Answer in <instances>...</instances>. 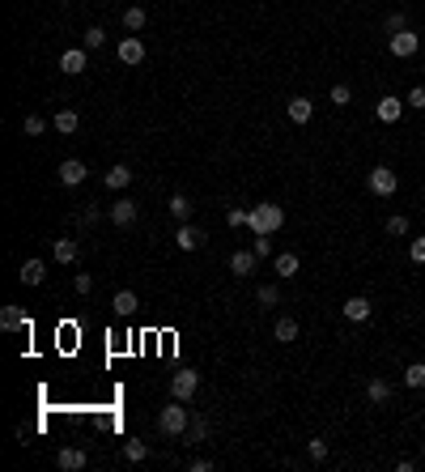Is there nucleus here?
<instances>
[{
  "label": "nucleus",
  "instance_id": "obj_1",
  "mask_svg": "<svg viewBox=\"0 0 425 472\" xmlns=\"http://www.w3.org/2000/svg\"><path fill=\"white\" fill-rule=\"evenodd\" d=\"M281 226H285L281 205H251V213H247V230L251 234H277Z\"/></svg>",
  "mask_w": 425,
  "mask_h": 472
},
{
  "label": "nucleus",
  "instance_id": "obj_2",
  "mask_svg": "<svg viewBox=\"0 0 425 472\" xmlns=\"http://www.w3.org/2000/svg\"><path fill=\"white\" fill-rule=\"evenodd\" d=\"M187 426H191V417H187L183 400H170V404H162V413H158V430H162V434L179 438V434H187Z\"/></svg>",
  "mask_w": 425,
  "mask_h": 472
},
{
  "label": "nucleus",
  "instance_id": "obj_3",
  "mask_svg": "<svg viewBox=\"0 0 425 472\" xmlns=\"http://www.w3.org/2000/svg\"><path fill=\"white\" fill-rule=\"evenodd\" d=\"M417 47H421V34H413L408 26H404V30H395V34H387V52H391L395 60L417 56Z\"/></svg>",
  "mask_w": 425,
  "mask_h": 472
},
{
  "label": "nucleus",
  "instance_id": "obj_4",
  "mask_svg": "<svg viewBox=\"0 0 425 472\" xmlns=\"http://www.w3.org/2000/svg\"><path fill=\"white\" fill-rule=\"evenodd\" d=\"M395 187H400V175L391 166H374L370 170V192L374 196H395Z\"/></svg>",
  "mask_w": 425,
  "mask_h": 472
},
{
  "label": "nucleus",
  "instance_id": "obj_5",
  "mask_svg": "<svg viewBox=\"0 0 425 472\" xmlns=\"http://www.w3.org/2000/svg\"><path fill=\"white\" fill-rule=\"evenodd\" d=\"M196 387H200V375H196V370H179V375L170 379V396H174V400H191Z\"/></svg>",
  "mask_w": 425,
  "mask_h": 472
},
{
  "label": "nucleus",
  "instance_id": "obj_6",
  "mask_svg": "<svg viewBox=\"0 0 425 472\" xmlns=\"http://www.w3.org/2000/svg\"><path fill=\"white\" fill-rule=\"evenodd\" d=\"M205 230L200 226H191V221H183L179 226V234H174V247H179V252H200V247H205Z\"/></svg>",
  "mask_w": 425,
  "mask_h": 472
},
{
  "label": "nucleus",
  "instance_id": "obj_7",
  "mask_svg": "<svg viewBox=\"0 0 425 472\" xmlns=\"http://www.w3.org/2000/svg\"><path fill=\"white\" fill-rule=\"evenodd\" d=\"M0 328L5 332H30V315L9 302V307H0Z\"/></svg>",
  "mask_w": 425,
  "mask_h": 472
},
{
  "label": "nucleus",
  "instance_id": "obj_8",
  "mask_svg": "<svg viewBox=\"0 0 425 472\" xmlns=\"http://www.w3.org/2000/svg\"><path fill=\"white\" fill-rule=\"evenodd\" d=\"M115 56L132 68V64H141V60H145V43H141L136 34H123V39H119V47H115Z\"/></svg>",
  "mask_w": 425,
  "mask_h": 472
},
{
  "label": "nucleus",
  "instance_id": "obj_9",
  "mask_svg": "<svg viewBox=\"0 0 425 472\" xmlns=\"http://www.w3.org/2000/svg\"><path fill=\"white\" fill-rule=\"evenodd\" d=\"M85 68H90V52H85V47H72V52L60 56V72H68V77H81Z\"/></svg>",
  "mask_w": 425,
  "mask_h": 472
},
{
  "label": "nucleus",
  "instance_id": "obj_10",
  "mask_svg": "<svg viewBox=\"0 0 425 472\" xmlns=\"http://www.w3.org/2000/svg\"><path fill=\"white\" fill-rule=\"evenodd\" d=\"M56 468L60 472H81L85 468V451H81V447H60V451H56Z\"/></svg>",
  "mask_w": 425,
  "mask_h": 472
},
{
  "label": "nucleus",
  "instance_id": "obj_11",
  "mask_svg": "<svg viewBox=\"0 0 425 472\" xmlns=\"http://www.w3.org/2000/svg\"><path fill=\"white\" fill-rule=\"evenodd\" d=\"M85 175H90V170H85V162H81V158H68V162H60V183H64V187H77V183H85Z\"/></svg>",
  "mask_w": 425,
  "mask_h": 472
},
{
  "label": "nucleus",
  "instance_id": "obj_12",
  "mask_svg": "<svg viewBox=\"0 0 425 472\" xmlns=\"http://www.w3.org/2000/svg\"><path fill=\"white\" fill-rule=\"evenodd\" d=\"M111 311H115L119 319H128V315H136V311H141V298H136L132 289H119V294L111 298Z\"/></svg>",
  "mask_w": 425,
  "mask_h": 472
},
{
  "label": "nucleus",
  "instance_id": "obj_13",
  "mask_svg": "<svg viewBox=\"0 0 425 472\" xmlns=\"http://www.w3.org/2000/svg\"><path fill=\"white\" fill-rule=\"evenodd\" d=\"M404 107H408V103H400L395 94H383V98H379V107H374V115H379L383 123H395V119H400V111H404Z\"/></svg>",
  "mask_w": 425,
  "mask_h": 472
},
{
  "label": "nucleus",
  "instance_id": "obj_14",
  "mask_svg": "<svg viewBox=\"0 0 425 472\" xmlns=\"http://www.w3.org/2000/svg\"><path fill=\"white\" fill-rule=\"evenodd\" d=\"M340 311H344V319H353V324H366L374 307H370V298H362V294H357V298H349V302H344Z\"/></svg>",
  "mask_w": 425,
  "mask_h": 472
},
{
  "label": "nucleus",
  "instance_id": "obj_15",
  "mask_svg": "<svg viewBox=\"0 0 425 472\" xmlns=\"http://www.w3.org/2000/svg\"><path fill=\"white\" fill-rule=\"evenodd\" d=\"M285 115H289L293 123H311V115H315V103H311V98H302V94H298V98H289Z\"/></svg>",
  "mask_w": 425,
  "mask_h": 472
},
{
  "label": "nucleus",
  "instance_id": "obj_16",
  "mask_svg": "<svg viewBox=\"0 0 425 472\" xmlns=\"http://www.w3.org/2000/svg\"><path fill=\"white\" fill-rule=\"evenodd\" d=\"M256 264H260L256 252H234V256H230V272H234V277H251Z\"/></svg>",
  "mask_w": 425,
  "mask_h": 472
},
{
  "label": "nucleus",
  "instance_id": "obj_17",
  "mask_svg": "<svg viewBox=\"0 0 425 472\" xmlns=\"http://www.w3.org/2000/svg\"><path fill=\"white\" fill-rule=\"evenodd\" d=\"M52 256H56L60 264H77L81 247H77V238H56V243H52Z\"/></svg>",
  "mask_w": 425,
  "mask_h": 472
},
{
  "label": "nucleus",
  "instance_id": "obj_18",
  "mask_svg": "<svg viewBox=\"0 0 425 472\" xmlns=\"http://www.w3.org/2000/svg\"><path fill=\"white\" fill-rule=\"evenodd\" d=\"M111 221H115V226H132V221H136V205L128 201V196L111 205Z\"/></svg>",
  "mask_w": 425,
  "mask_h": 472
},
{
  "label": "nucleus",
  "instance_id": "obj_19",
  "mask_svg": "<svg viewBox=\"0 0 425 472\" xmlns=\"http://www.w3.org/2000/svg\"><path fill=\"white\" fill-rule=\"evenodd\" d=\"M17 277H21V285H43V277H47V264H43V260H26Z\"/></svg>",
  "mask_w": 425,
  "mask_h": 472
},
{
  "label": "nucleus",
  "instance_id": "obj_20",
  "mask_svg": "<svg viewBox=\"0 0 425 472\" xmlns=\"http://www.w3.org/2000/svg\"><path fill=\"white\" fill-rule=\"evenodd\" d=\"M103 183H107L111 192H123V187H128V183H132V170H128V166H123V162H119V166H111V170H107V175H103Z\"/></svg>",
  "mask_w": 425,
  "mask_h": 472
},
{
  "label": "nucleus",
  "instance_id": "obj_21",
  "mask_svg": "<svg viewBox=\"0 0 425 472\" xmlns=\"http://www.w3.org/2000/svg\"><path fill=\"white\" fill-rule=\"evenodd\" d=\"M366 400H370V404H387V400H391V383H387V379H370V383H366Z\"/></svg>",
  "mask_w": 425,
  "mask_h": 472
},
{
  "label": "nucleus",
  "instance_id": "obj_22",
  "mask_svg": "<svg viewBox=\"0 0 425 472\" xmlns=\"http://www.w3.org/2000/svg\"><path fill=\"white\" fill-rule=\"evenodd\" d=\"M272 336H277L281 345L298 340V319H293V315H281V319H277V328H272Z\"/></svg>",
  "mask_w": 425,
  "mask_h": 472
},
{
  "label": "nucleus",
  "instance_id": "obj_23",
  "mask_svg": "<svg viewBox=\"0 0 425 472\" xmlns=\"http://www.w3.org/2000/svg\"><path fill=\"white\" fill-rule=\"evenodd\" d=\"M77 123H81V115H77V111H56V119H52V128L68 136V132H77Z\"/></svg>",
  "mask_w": 425,
  "mask_h": 472
},
{
  "label": "nucleus",
  "instance_id": "obj_24",
  "mask_svg": "<svg viewBox=\"0 0 425 472\" xmlns=\"http://www.w3.org/2000/svg\"><path fill=\"white\" fill-rule=\"evenodd\" d=\"M145 21H149V13L141 9V5H132V9H123V30H145Z\"/></svg>",
  "mask_w": 425,
  "mask_h": 472
},
{
  "label": "nucleus",
  "instance_id": "obj_25",
  "mask_svg": "<svg viewBox=\"0 0 425 472\" xmlns=\"http://www.w3.org/2000/svg\"><path fill=\"white\" fill-rule=\"evenodd\" d=\"M123 460H128V464H145L149 460V447L141 438H128V442H123Z\"/></svg>",
  "mask_w": 425,
  "mask_h": 472
},
{
  "label": "nucleus",
  "instance_id": "obj_26",
  "mask_svg": "<svg viewBox=\"0 0 425 472\" xmlns=\"http://www.w3.org/2000/svg\"><path fill=\"white\" fill-rule=\"evenodd\" d=\"M166 209H170V217L191 221V201H187V196H170V201H166Z\"/></svg>",
  "mask_w": 425,
  "mask_h": 472
},
{
  "label": "nucleus",
  "instance_id": "obj_27",
  "mask_svg": "<svg viewBox=\"0 0 425 472\" xmlns=\"http://www.w3.org/2000/svg\"><path fill=\"white\" fill-rule=\"evenodd\" d=\"M272 268H277V277H298V256L293 252H281Z\"/></svg>",
  "mask_w": 425,
  "mask_h": 472
},
{
  "label": "nucleus",
  "instance_id": "obj_28",
  "mask_svg": "<svg viewBox=\"0 0 425 472\" xmlns=\"http://www.w3.org/2000/svg\"><path fill=\"white\" fill-rule=\"evenodd\" d=\"M103 43H107V30H103V26H90V30L81 34V47H85V52H98Z\"/></svg>",
  "mask_w": 425,
  "mask_h": 472
},
{
  "label": "nucleus",
  "instance_id": "obj_29",
  "mask_svg": "<svg viewBox=\"0 0 425 472\" xmlns=\"http://www.w3.org/2000/svg\"><path fill=\"white\" fill-rule=\"evenodd\" d=\"M256 302H260V307H277V302H281V289H277V285H260Z\"/></svg>",
  "mask_w": 425,
  "mask_h": 472
},
{
  "label": "nucleus",
  "instance_id": "obj_30",
  "mask_svg": "<svg viewBox=\"0 0 425 472\" xmlns=\"http://www.w3.org/2000/svg\"><path fill=\"white\" fill-rule=\"evenodd\" d=\"M251 252H256L260 260H268V256H272V234H251Z\"/></svg>",
  "mask_w": 425,
  "mask_h": 472
},
{
  "label": "nucleus",
  "instance_id": "obj_31",
  "mask_svg": "<svg viewBox=\"0 0 425 472\" xmlns=\"http://www.w3.org/2000/svg\"><path fill=\"white\" fill-rule=\"evenodd\" d=\"M404 383H408V387H425V362H413V366L404 370Z\"/></svg>",
  "mask_w": 425,
  "mask_h": 472
},
{
  "label": "nucleus",
  "instance_id": "obj_32",
  "mask_svg": "<svg viewBox=\"0 0 425 472\" xmlns=\"http://www.w3.org/2000/svg\"><path fill=\"white\" fill-rule=\"evenodd\" d=\"M387 234H395V238H404V234H408V217H404V213H395V217H387Z\"/></svg>",
  "mask_w": 425,
  "mask_h": 472
},
{
  "label": "nucleus",
  "instance_id": "obj_33",
  "mask_svg": "<svg viewBox=\"0 0 425 472\" xmlns=\"http://www.w3.org/2000/svg\"><path fill=\"white\" fill-rule=\"evenodd\" d=\"M43 128H47L43 115H26V119H21V132H26V136H43Z\"/></svg>",
  "mask_w": 425,
  "mask_h": 472
},
{
  "label": "nucleus",
  "instance_id": "obj_34",
  "mask_svg": "<svg viewBox=\"0 0 425 472\" xmlns=\"http://www.w3.org/2000/svg\"><path fill=\"white\" fill-rule=\"evenodd\" d=\"M205 438H209V421H200V417H196L191 426H187V442H205Z\"/></svg>",
  "mask_w": 425,
  "mask_h": 472
},
{
  "label": "nucleus",
  "instance_id": "obj_35",
  "mask_svg": "<svg viewBox=\"0 0 425 472\" xmlns=\"http://www.w3.org/2000/svg\"><path fill=\"white\" fill-rule=\"evenodd\" d=\"M349 103H353V90H349L344 81H340V85H332V107H349Z\"/></svg>",
  "mask_w": 425,
  "mask_h": 472
},
{
  "label": "nucleus",
  "instance_id": "obj_36",
  "mask_svg": "<svg viewBox=\"0 0 425 472\" xmlns=\"http://www.w3.org/2000/svg\"><path fill=\"white\" fill-rule=\"evenodd\" d=\"M307 455L311 460H328V438H311L307 442Z\"/></svg>",
  "mask_w": 425,
  "mask_h": 472
},
{
  "label": "nucleus",
  "instance_id": "obj_37",
  "mask_svg": "<svg viewBox=\"0 0 425 472\" xmlns=\"http://www.w3.org/2000/svg\"><path fill=\"white\" fill-rule=\"evenodd\" d=\"M404 103H408L413 111H425V85H413V90H408V98H404Z\"/></svg>",
  "mask_w": 425,
  "mask_h": 472
},
{
  "label": "nucleus",
  "instance_id": "obj_38",
  "mask_svg": "<svg viewBox=\"0 0 425 472\" xmlns=\"http://www.w3.org/2000/svg\"><path fill=\"white\" fill-rule=\"evenodd\" d=\"M247 213H251V209H230V213H226V226H230V230L247 226Z\"/></svg>",
  "mask_w": 425,
  "mask_h": 472
},
{
  "label": "nucleus",
  "instance_id": "obj_39",
  "mask_svg": "<svg viewBox=\"0 0 425 472\" xmlns=\"http://www.w3.org/2000/svg\"><path fill=\"white\" fill-rule=\"evenodd\" d=\"M72 289H77V294H90V289H94V277H90V272H77V277H72Z\"/></svg>",
  "mask_w": 425,
  "mask_h": 472
},
{
  "label": "nucleus",
  "instance_id": "obj_40",
  "mask_svg": "<svg viewBox=\"0 0 425 472\" xmlns=\"http://www.w3.org/2000/svg\"><path fill=\"white\" fill-rule=\"evenodd\" d=\"M408 256H413V264H425V238H413V247H408Z\"/></svg>",
  "mask_w": 425,
  "mask_h": 472
},
{
  "label": "nucleus",
  "instance_id": "obj_41",
  "mask_svg": "<svg viewBox=\"0 0 425 472\" xmlns=\"http://www.w3.org/2000/svg\"><path fill=\"white\" fill-rule=\"evenodd\" d=\"M404 26H408V17H404V13H387V30H391V34H395V30H404Z\"/></svg>",
  "mask_w": 425,
  "mask_h": 472
},
{
  "label": "nucleus",
  "instance_id": "obj_42",
  "mask_svg": "<svg viewBox=\"0 0 425 472\" xmlns=\"http://www.w3.org/2000/svg\"><path fill=\"white\" fill-rule=\"evenodd\" d=\"M98 217H103V209H98V205H90V209L81 213V226H98Z\"/></svg>",
  "mask_w": 425,
  "mask_h": 472
},
{
  "label": "nucleus",
  "instance_id": "obj_43",
  "mask_svg": "<svg viewBox=\"0 0 425 472\" xmlns=\"http://www.w3.org/2000/svg\"><path fill=\"white\" fill-rule=\"evenodd\" d=\"M187 468H191V472H209V468H213V460H205V455H196V460H191Z\"/></svg>",
  "mask_w": 425,
  "mask_h": 472
}]
</instances>
